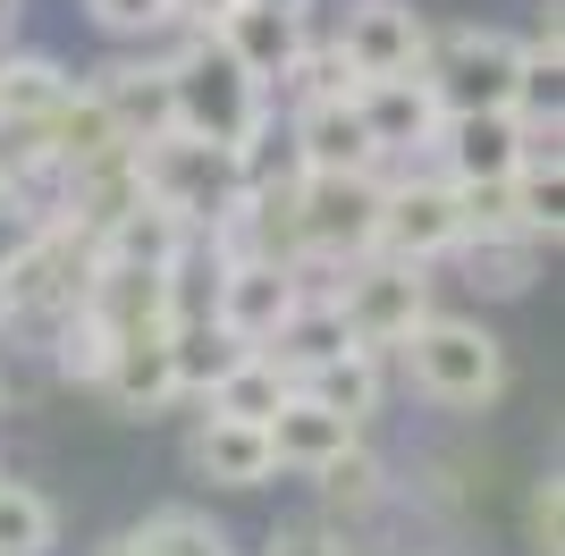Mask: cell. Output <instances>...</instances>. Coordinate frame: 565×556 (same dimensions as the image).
<instances>
[{
  "label": "cell",
  "instance_id": "1",
  "mask_svg": "<svg viewBox=\"0 0 565 556\" xmlns=\"http://www.w3.org/2000/svg\"><path fill=\"white\" fill-rule=\"evenodd\" d=\"M161 76H169V136H186V143L236 152V143L270 118V93L236 68L212 34H186V43L161 60Z\"/></svg>",
  "mask_w": 565,
  "mask_h": 556
},
{
  "label": "cell",
  "instance_id": "2",
  "mask_svg": "<svg viewBox=\"0 0 565 556\" xmlns=\"http://www.w3.org/2000/svg\"><path fill=\"white\" fill-rule=\"evenodd\" d=\"M439 101V118H507L515 110V76H523V43L498 25H448L423 43L414 68Z\"/></svg>",
  "mask_w": 565,
  "mask_h": 556
},
{
  "label": "cell",
  "instance_id": "3",
  "mask_svg": "<svg viewBox=\"0 0 565 556\" xmlns=\"http://www.w3.org/2000/svg\"><path fill=\"white\" fill-rule=\"evenodd\" d=\"M405 371H414V388L430 396V405H456V414H481V405H498V388H507V346H498L481 321H465V312H423V329L405 338Z\"/></svg>",
  "mask_w": 565,
  "mask_h": 556
},
{
  "label": "cell",
  "instance_id": "4",
  "mask_svg": "<svg viewBox=\"0 0 565 556\" xmlns=\"http://www.w3.org/2000/svg\"><path fill=\"white\" fill-rule=\"evenodd\" d=\"M330 312H338V329H347L354 354H388V346H405V338L423 329L430 278L405 270V261H380L372 254V261H354V270L330 287Z\"/></svg>",
  "mask_w": 565,
  "mask_h": 556
},
{
  "label": "cell",
  "instance_id": "5",
  "mask_svg": "<svg viewBox=\"0 0 565 556\" xmlns=\"http://www.w3.org/2000/svg\"><path fill=\"white\" fill-rule=\"evenodd\" d=\"M465 236V211H456V185L414 169V178H380V220H372V254L405 261V270H430V261L456 254Z\"/></svg>",
  "mask_w": 565,
  "mask_h": 556
},
{
  "label": "cell",
  "instance_id": "6",
  "mask_svg": "<svg viewBox=\"0 0 565 556\" xmlns=\"http://www.w3.org/2000/svg\"><path fill=\"white\" fill-rule=\"evenodd\" d=\"M380 178H305L296 185V261L312 270H354L372 261Z\"/></svg>",
  "mask_w": 565,
  "mask_h": 556
},
{
  "label": "cell",
  "instance_id": "7",
  "mask_svg": "<svg viewBox=\"0 0 565 556\" xmlns=\"http://www.w3.org/2000/svg\"><path fill=\"white\" fill-rule=\"evenodd\" d=\"M85 287H94V245L68 236V228H43L9 270H0V312H9V321H51L60 329L76 303H85Z\"/></svg>",
  "mask_w": 565,
  "mask_h": 556
},
{
  "label": "cell",
  "instance_id": "8",
  "mask_svg": "<svg viewBox=\"0 0 565 556\" xmlns=\"http://www.w3.org/2000/svg\"><path fill=\"white\" fill-rule=\"evenodd\" d=\"M136 178H143V203L178 211L186 228H212L220 211L236 203L228 185V152H212V143H186V136H161L136 152Z\"/></svg>",
  "mask_w": 565,
  "mask_h": 556
},
{
  "label": "cell",
  "instance_id": "9",
  "mask_svg": "<svg viewBox=\"0 0 565 556\" xmlns=\"http://www.w3.org/2000/svg\"><path fill=\"white\" fill-rule=\"evenodd\" d=\"M423 43H430V25L414 18L405 0H363V9H347L338 60H347L354 85H388V76H414V68H423Z\"/></svg>",
  "mask_w": 565,
  "mask_h": 556
},
{
  "label": "cell",
  "instance_id": "10",
  "mask_svg": "<svg viewBox=\"0 0 565 556\" xmlns=\"http://www.w3.org/2000/svg\"><path fill=\"white\" fill-rule=\"evenodd\" d=\"M296 303H305L296 270H279V261H228V287H220V329H228L245 354H262L287 321H296Z\"/></svg>",
  "mask_w": 565,
  "mask_h": 556
},
{
  "label": "cell",
  "instance_id": "11",
  "mask_svg": "<svg viewBox=\"0 0 565 556\" xmlns=\"http://www.w3.org/2000/svg\"><path fill=\"white\" fill-rule=\"evenodd\" d=\"M515 143L523 127L515 118H439V136H430V178L448 185H515Z\"/></svg>",
  "mask_w": 565,
  "mask_h": 556
},
{
  "label": "cell",
  "instance_id": "12",
  "mask_svg": "<svg viewBox=\"0 0 565 556\" xmlns=\"http://www.w3.org/2000/svg\"><path fill=\"white\" fill-rule=\"evenodd\" d=\"M287 136H296L305 178H380V152H372V136H363L354 101H312V110H287Z\"/></svg>",
  "mask_w": 565,
  "mask_h": 556
},
{
  "label": "cell",
  "instance_id": "13",
  "mask_svg": "<svg viewBox=\"0 0 565 556\" xmlns=\"http://www.w3.org/2000/svg\"><path fill=\"white\" fill-rule=\"evenodd\" d=\"M354 118H363V136H372L380 161H397V152H430V136H439V101H430L423 76L354 85Z\"/></svg>",
  "mask_w": 565,
  "mask_h": 556
},
{
  "label": "cell",
  "instance_id": "14",
  "mask_svg": "<svg viewBox=\"0 0 565 556\" xmlns=\"http://www.w3.org/2000/svg\"><path fill=\"white\" fill-rule=\"evenodd\" d=\"M85 93L110 110V127L136 143V152L169 136V76H161V60H110Z\"/></svg>",
  "mask_w": 565,
  "mask_h": 556
},
{
  "label": "cell",
  "instance_id": "15",
  "mask_svg": "<svg viewBox=\"0 0 565 556\" xmlns=\"http://www.w3.org/2000/svg\"><path fill=\"white\" fill-rule=\"evenodd\" d=\"M212 43L228 51L262 93H270L287 68H296V51H305L312 34H305V18H279V9H228V18L212 25Z\"/></svg>",
  "mask_w": 565,
  "mask_h": 556
},
{
  "label": "cell",
  "instance_id": "16",
  "mask_svg": "<svg viewBox=\"0 0 565 556\" xmlns=\"http://www.w3.org/2000/svg\"><path fill=\"white\" fill-rule=\"evenodd\" d=\"M102 396L118 414H161L178 405V379H169V329H136L110 346V371H102Z\"/></svg>",
  "mask_w": 565,
  "mask_h": 556
},
{
  "label": "cell",
  "instance_id": "17",
  "mask_svg": "<svg viewBox=\"0 0 565 556\" xmlns=\"http://www.w3.org/2000/svg\"><path fill=\"white\" fill-rule=\"evenodd\" d=\"M262 439H270V463H296V472H321V463H338L347 447H363V430L338 414H321L312 396H287L279 414L262 421Z\"/></svg>",
  "mask_w": 565,
  "mask_h": 556
},
{
  "label": "cell",
  "instance_id": "18",
  "mask_svg": "<svg viewBox=\"0 0 565 556\" xmlns=\"http://www.w3.org/2000/svg\"><path fill=\"white\" fill-rule=\"evenodd\" d=\"M220 287H228V261H220V245L203 228L169 254V270H161V321L169 329H203V321H220Z\"/></svg>",
  "mask_w": 565,
  "mask_h": 556
},
{
  "label": "cell",
  "instance_id": "19",
  "mask_svg": "<svg viewBox=\"0 0 565 556\" xmlns=\"http://www.w3.org/2000/svg\"><path fill=\"white\" fill-rule=\"evenodd\" d=\"M76 312H85L110 346L136 338V329H169L161 321V270H110V261H94V287H85Z\"/></svg>",
  "mask_w": 565,
  "mask_h": 556
},
{
  "label": "cell",
  "instance_id": "20",
  "mask_svg": "<svg viewBox=\"0 0 565 556\" xmlns=\"http://www.w3.org/2000/svg\"><path fill=\"white\" fill-rule=\"evenodd\" d=\"M76 76L43 51H9L0 60V127H51V118L68 110Z\"/></svg>",
  "mask_w": 565,
  "mask_h": 556
},
{
  "label": "cell",
  "instance_id": "21",
  "mask_svg": "<svg viewBox=\"0 0 565 556\" xmlns=\"http://www.w3.org/2000/svg\"><path fill=\"white\" fill-rule=\"evenodd\" d=\"M296 396H312V405H321V414H338V421H354V430H363V421L380 414V396H388V371H380V354H338V363H321V371H305V379H296Z\"/></svg>",
  "mask_w": 565,
  "mask_h": 556
},
{
  "label": "cell",
  "instance_id": "22",
  "mask_svg": "<svg viewBox=\"0 0 565 556\" xmlns=\"http://www.w3.org/2000/svg\"><path fill=\"white\" fill-rule=\"evenodd\" d=\"M194 472H203V481H220V489H262L279 463H270V439H262V430L203 414V430H194Z\"/></svg>",
  "mask_w": 565,
  "mask_h": 556
},
{
  "label": "cell",
  "instance_id": "23",
  "mask_svg": "<svg viewBox=\"0 0 565 556\" xmlns=\"http://www.w3.org/2000/svg\"><path fill=\"white\" fill-rule=\"evenodd\" d=\"M456 270H465V287H481V296H523L532 287V270H541V245L515 228H490V236H456Z\"/></svg>",
  "mask_w": 565,
  "mask_h": 556
},
{
  "label": "cell",
  "instance_id": "24",
  "mask_svg": "<svg viewBox=\"0 0 565 556\" xmlns=\"http://www.w3.org/2000/svg\"><path fill=\"white\" fill-rule=\"evenodd\" d=\"M186 236H194V228L178 220V211L136 203V211H127V220H118V228L94 245V261H110V270H169V254H178Z\"/></svg>",
  "mask_w": 565,
  "mask_h": 556
},
{
  "label": "cell",
  "instance_id": "25",
  "mask_svg": "<svg viewBox=\"0 0 565 556\" xmlns=\"http://www.w3.org/2000/svg\"><path fill=\"white\" fill-rule=\"evenodd\" d=\"M228 185L236 194H296V185H305V161H296V136H287L279 110L228 152Z\"/></svg>",
  "mask_w": 565,
  "mask_h": 556
},
{
  "label": "cell",
  "instance_id": "26",
  "mask_svg": "<svg viewBox=\"0 0 565 556\" xmlns=\"http://www.w3.org/2000/svg\"><path fill=\"white\" fill-rule=\"evenodd\" d=\"M338 354H347V329H338V312H330L321 296H305V303H296V321H287L279 338L262 346V363H279L287 379H305V371L338 363Z\"/></svg>",
  "mask_w": 565,
  "mask_h": 556
},
{
  "label": "cell",
  "instance_id": "27",
  "mask_svg": "<svg viewBox=\"0 0 565 556\" xmlns=\"http://www.w3.org/2000/svg\"><path fill=\"white\" fill-rule=\"evenodd\" d=\"M236 363H245V346H236L220 321H203V329H169V379H178V396H212Z\"/></svg>",
  "mask_w": 565,
  "mask_h": 556
},
{
  "label": "cell",
  "instance_id": "28",
  "mask_svg": "<svg viewBox=\"0 0 565 556\" xmlns=\"http://www.w3.org/2000/svg\"><path fill=\"white\" fill-rule=\"evenodd\" d=\"M43 136H51V161H60V169H85V161H102V152H136V143H127V136L110 127V110H102V101H94L85 85L68 93V110L51 118Z\"/></svg>",
  "mask_w": 565,
  "mask_h": 556
},
{
  "label": "cell",
  "instance_id": "29",
  "mask_svg": "<svg viewBox=\"0 0 565 556\" xmlns=\"http://www.w3.org/2000/svg\"><path fill=\"white\" fill-rule=\"evenodd\" d=\"M287 396H296V379H287L279 363H262V354H245V363H236L228 379L212 388V414H220V421H245V430H262V421L279 414Z\"/></svg>",
  "mask_w": 565,
  "mask_h": 556
},
{
  "label": "cell",
  "instance_id": "30",
  "mask_svg": "<svg viewBox=\"0 0 565 556\" xmlns=\"http://www.w3.org/2000/svg\"><path fill=\"white\" fill-rule=\"evenodd\" d=\"M287 93V110H312V101H354V76L347 60H338V43H305L296 51V68L270 85V101Z\"/></svg>",
  "mask_w": 565,
  "mask_h": 556
},
{
  "label": "cell",
  "instance_id": "31",
  "mask_svg": "<svg viewBox=\"0 0 565 556\" xmlns=\"http://www.w3.org/2000/svg\"><path fill=\"white\" fill-rule=\"evenodd\" d=\"M51 532H60V514L43 489L0 481V556H51Z\"/></svg>",
  "mask_w": 565,
  "mask_h": 556
},
{
  "label": "cell",
  "instance_id": "32",
  "mask_svg": "<svg viewBox=\"0 0 565 556\" xmlns=\"http://www.w3.org/2000/svg\"><path fill=\"white\" fill-rule=\"evenodd\" d=\"M136 539H143V556H228L220 523H212V514H194V506H161V514H143Z\"/></svg>",
  "mask_w": 565,
  "mask_h": 556
},
{
  "label": "cell",
  "instance_id": "33",
  "mask_svg": "<svg viewBox=\"0 0 565 556\" xmlns=\"http://www.w3.org/2000/svg\"><path fill=\"white\" fill-rule=\"evenodd\" d=\"M312 481H321V506L347 514V523H354V514H372L380 498H388V481H380V463H372V447H347V456L321 463Z\"/></svg>",
  "mask_w": 565,
  "mask_h": 556
},
{
  "label": "cell",
  "instance_id": "34",
  "mask_svg": "<svg viewBox=\"0 0 565 556\" xmlns=\"http://www.w3.org/2000/svg\"><path fill=\"white\" fill-rule=\"evenodd\" d=\"M51 363H60V379H76V388H102V371H110V338H102L85 312H68V321L51 329Z\"/></svg>",
  "mask_w": 565,
  "mask_h": 556
},
{
  "label": "cell",
  "instance_id": "35",
  "mask_svg": "<svg viewBox=\"0 0 565 556\" xmlns=\"http://www.w3.org/2000/svg\"><path fill=\"white\" fill-rule=\"evenodd\" d=\"M515 228L532 236V245H557V228H565V178H557V169L515 178Z\"/></svg>",
  "mask_w": 565,
  "mask_h": 556
},
{
  "label": "cell",
  "instance_id": "36",
  "mask_svg": "<svg viewBox=\"0 0 565 556\" xmlns=\"http://www.w3.org/2000/svg\"><path fill=\"white\" fill-rule=\"evenodd\" d=\"M85 9H94V25L118 34V43H152L169 25V0H85Z\"/></svg>",
  "mask_w": 565,
  "mask_h": 556
},
{
  "label": "cell",
  "instance_id": "37",
  "mask_svg": "<svg viewBox=\"0 0 565 556\" xmlns=\"http://www.w3.org/2000/svg\"><path fill=\"white\" fill-rule=\"evenodd\" d=\"M532 532H541V548H548V556L565 548V481H557V472L532 489Z\"/></svg>",
  "mask_w": 565,
  "mask_h": 556
},
{
  "label": "cell",
  "instance_id": "38",
  "mask_svg": "<svg viewBox=\"0 0 565 556\" xmlns=\"http://www.w3.org/2000/svg\"><path fill=\"white\" fill-rule=\"evenodd\" d=\"M34 236H43V220H34V211H25L18 194H0V270H9V261H18L25 245H34Z\"/></svg>",
  "mask_w": 565,
  "mask_h": 556
},
{
  "label": "cell",
  "instance_id": "39",
  "mask_svg": "<svg viewBox=\"0 0 565 556\" xmlns=\"http://www.w3.org/2000/svg\"><path fill=\"white\" fill-rule=\"evenodd\" d=\"M228 9H245V0H169V25H186V34H212Z\"/></svg>",
  "mask_w": 565,
  "mask_h": 556
},
{
  "label": "cell",
  "instance_id": "40",
  "mask_svg": "<svg viewBox=\"0 0 565 556\" xmlns=\"http://www.w3.org/2000/svg\"><path fill=\"white\" fill-rule=\"evenodd\" d=\"M262 556H347V548H338L330 532H270V548H262Z\"/></svg>",
  "mask_w": 565,
  "mask_h": 556
},
{
  "label": "cell",
  "instance_id": "41",
  "mask_svg": "<svg viewBox=\"0 0 565 556\" xmlns=\"http://www.w3.org/2000/svg\"><path fill=\"white\" fill-rule=\"evenodd\" d=\"M245 9H279V18H312V0H245Z\"/></svg>",
  "mask_w": 565,
  "mask_h": 556
},
{
  "label": "cell",
  "instance_id": "42",
  "mask_svg": "<svg viewBox=\"0 0 565 556\" xmlns=\"http://www.w3.org/2000/svg\"><path fill=\"white\" fill-rule=\"evenodd\" d=\"M102 556H143V539L127 532V539H110V548H102Z\"/></svg>",
  "mask_w": 565,
  "mask_h": 556
},
{
  "label": "cell",
  "instance_id": "43",
  "mask_svg": "<svg viewBox=\"0 0 565 556\" xmlns=\"http://www.w3.org/2000/svg\"><path fill=\"white\" fill-rule=\"evenodd\" d=\"M0 405H9V379H0Z\"/></svg>",
  "mask_w": 565,
  "mask_h": 556
},
{
  "label": "cell",
  "instance_id": "44",
  "mask_svg": "<svg viewBox=\"0 0 565 556\" xmlns=\"http://www.w3.org/2000/svg\"><path fill=\"white\" fill-rule=\"evenodd\" d=\"M0 321H9V312H0Z\"/></svg>",
  "mask_w": 565,
  "mask_h": 556
}]
</instances>
